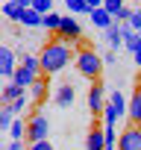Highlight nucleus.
<instances>
[{
	"instance_id": "12",
	"label": "nucleus",
	"mask_w": 141,
	"mask_h": 150,
	"mask_svg": "<svg viewBox=\"0 0 141 150\" xmlns=\"http://www.w3.org/2000/svg\"><path fill=\"white\" fill-rule=\"evenodd\" d=\"M24 86L18 83V80H9L6 86H3V94H0V97H3V103H12V100H18V97H24Z\"/></svg>"
},
{
	"instance_id": "7",
	"label": "nucleus",
	"mask_w": 141,
	"mask_h": 150,
	"mask_svg": "<svg viewBox=\"0 0 141 150\" xmlns=\"http://www.w3.org/2000/svg\"><path fill=\"white\" fill-rule=\"evenodd\" d=\"M15 71H18V65H15V53L3 44V47H0V77H3V80H12Z\"/></svg>"
},
{
	"instance_id": "10",
	"label": "nucleus",
	"mask_w": 141,
	"mask_h": 150,
	"mask_svg": "<svg viewBox=\"0 0 141 150\" xmlns=\"http://www.w3.org/2000/svg\"><path fill=\"white\" fill-rule=\"evenodd\" d=\"M38 77H41V71H32V68H27V65H18V71H15V77H12V80H18L24 88H30Z\"/></svg>"
},
{
	"instance_id": "29",
	"label": "nucleus",
	"mask_w": 141,
	"mask_h": 150,
	"mask_svg": "<svg viewBox=\"0 0 141 150\" xmlns=\"http://www.w3.org/2000/svg\"><path fill=\"white\" fill-rule=\"evenodd\" d=\"M6 150H24V144H21V138H12V144H9Z\"/></svg>"
},
{
	"instance_id": "6",
	"label": "nucleus",
	"mask_w": 141,
	"mask_h": 150,
	"mask_svg": "<svg viewBox=\"0 0 141 150\" xmlns=\"http://www.w3.org/2000/svg\"><path fill=\"white\" fill-rule=\"evenodd\" d=\"M103 77L100 80H91V88H88V109H91V115H100L103 112Z\"/></svg>"
},
{
	"instance_id": "15",
	"label": "nucleus",
	"mask_w": 141,
	"mask_h": 150,
	"mask_svg": "<svg viewBox=\"0 0 141 150\" xmlns=\"http://www.w3.org/2000/svg\"><path fill=\"white\" fill-rule=\"evenodd\" d=\"M106 38H109V44H112V50H118L121 44H123V30H121V21H115L109 30H106Z\"/></svg>"
},
{
	"instance_id": "18",
	"label": "nucleus",
	"mask_w": 141,
	"mask_h": 150,
	"mask_svg": "<svg viewBox=\"0 0 141 150\" xmlns=\"http://www.w3.org/2000/svg\"><path fill=\"white\" fill-rule=\"evenodd\" d=\"M118 118H123V112H121V109H118V106H115V103L109 100V103L103 106V124L115 127V124H118Z\"/></svg>"
},
{
	"instance_id": "25",
	"label": "nucleus",
	"mask_w": 141,
	"mask_h": 150,
	"mask_svg": "<svg viewBox=\"0 0 141 150\" xmlns=\"http://www.w3.org/2000/svg\"><path fill=\"white\" fill-rule=\"evenodd\" d=\"M32 9H38L41 15H47V12H53V0H35Z\"/></svg>"
},
{
	"instance_id": "14",
	"label": "nucleus",
	"mask_w": 141,
	"mask_h": 150,
	"mask_svg": "<svg viewBox=\"0 0 141 150\" xmlns=\"http://www.w3.org/2000/svg\"><path fill=\"white\" fill-rule=\"evenodd\" d=\"M21 24H24V27H41V24H44V15H41L38 9H32V6H30V9H24Z\"/></svg>"
},
{
	"instance_id": "19",
	"label": "nucleus",
	"mask_w": 141,
	"mask_h": 150,
	"mask_svg": "<svg viewBox=\"0 0 141 150\" xmlns=\"http://www.w3.org/2000/svg\"><path fill=\"white\" fill-rule=\"evenodd\" d=\"M41 27H44V30H50V33H59V27H62V15H59V12H47Z\"/></svg>"
},
{
	"instance_id": "31",
	"label": "nucleus",
	"mask_w": 141,
	"mask_h": 150,
	"mask_svg": "<svg viewBox=\"0 0 141 150\" xmlns=\"http://www.w3.org/2000/svg\"><path fill=\"white\" fill-rule=\"evenodd\" d=\"M18 3H21V6H24V9H30V6H32V3H35V0H18Z\"/></svg>"
},
{
	"instance_id": "30",
	"label": "nucleus",
	"mask_w": 141,
	"mask_h": 150,
	"mask_svg": "<svg viewBox=\"0 0 141 150\" xmlns=\"http://www.w3.org/2000/svg\"><path fill=\"white\" fill-rule=\"evenodd\" d=\"M88 3V9H97V6H103V0H85Z\"/></svg>"
},
{
	"instance_id": "8",
	"label": "nucleus",
	"mask_w": 141,
	"mask_h": 150,
	"mask_svg": "<svg viewBox=\"0 0 141 150\" xmlns=\"http://www.w3.org/2000/svg\"><path fill=\"white\" fill-rule=\"evenodd\" d=\"M88 18H91V24H94V27H100L103 33H106V30L115 24V15H112L106 6H97V9H91V12H88Z\"/></svg>"
},
{
	"instance_id": "4",
	"label": "nucleus",
	"mask_w": 141,
	"mask_h": 150,
	"mask_svg": "<svg viewBox=\"0 0 141 150\" xmlns=\"http://www.w3.org/2000/svg\"><path fill=\"white\" fill-rule=\"evenodd\" d=\"M47 132H50V124H47V118H44L41 112L30 115V121H27V138H30V144H32V141H41V138H47Z\"/></svg>"
},
{
	"instance_id": "9",
	"label": "nucleus",
	"mask_w": 141,
	"mask_h": 150,
	"mask_svg": "<svg viewBox=\"0 0 141 150\" xmlns=\"http://www.w3.org/2000/svg\"><path fill=\"white\" fill-rule=\"evenodd\" d=\"M80 35H82V30H80L77 18H62V27H59V38H65V41H74V38H80Z\"/></svg>"
},
{
	"instance_id": "27",
	"label": "nucleus",
	"mask_w": 141,
	"mask_h": 150,
	"mask_svg": "<svg viewBox=\"0 0 141 150\" xmlns=\"http://www.w3.org/2000/svg\"><path fill=\"white\" fill-rule=\"evenodd\" d=\"M129 24H132V30H138V33H141V9H132V15H129Z\"/></svg>"
},
{
	"instance_id": "3",
	"label": "nucleus",
	"mask_w": 141,
	"mask_h": 150,
	"mask_svg": "<svg viewBox=\"0 0 141 150\" xmlns=\"http://www.w3.org/2000/svg\"><path fill=\"white\" fill-rule=\"evenodd\" d=\"M118 150H141V124H126L118 135Z\"/></svg>"
},
{
	"instance_id": "13",
	"label": "nucleus",
	"mask_w": 141,
	"mask_h": 150,
	"mask_svg": "<svg viewBox=\"0 0 141 150\" xmlns=\"http://www.w3.org/2000/svg\"><path fill=\"white\" fill-rule=\"evenodd\" d=\"M70 103H74V88H70V86L65 83V86H59V88H56V106L68 109Z\"/></svg>"
},
{
	"instance_id": "26",
	"label": "nucleus",
	"mask_w": 141,
	"mask_h": 150,
	"mask_svg": "<svg viewBox=\"0 0 141 150\" xmlns=\"http://www.w3.org/2000/svg\"><path fill=\"white\" fill-rule=\"evenodd\" d=\"M24 103H27V97H18V100H12V103H3V106H6L12 115H18V112L24 109Z\"/></svg>"
},
{
	"instance_id": "16",
	"label": "nucleus",
	"mask_w": 141,
	"mask_h": 150,
	"mask_svg": "<svg viewBox=\"0 0 141 150\" xmlns=\"http://www.w3.org/2000/svg\"><path fill=\"white\" fill-rule=\"evenodd\" d=\"M21 15H24V6L18 3V0H6V3H3V18H9V21H21Z\"/></svg>"
},
{
	"instance_id": "2",
	"label": "nucleus",
	"mask_w": 141,
	"mask_h": 150,
	"mask_svg": "<svg viewBox=\"0 0 141 150\" xmlns=\"http://www.w3.org/2000/svg\"><path fill=\"white\" fill-rule=\"evenodd\" d=\"M74 59H77V71L82 74L85 80H100V77H103V59H100L97 50H91V47L82 44Z\"/></svg>"
},
{
	"instance_id": "24",
	"label": "nucleus",
	"mask_w": 141,
	"mask_h": 150,
	"mask_svg": "<svg viewBox=\"0 0 141 150\" xmlns=\"http://www.w3.org/2000/svg\"><path fill=\"white\" fill-rule=\"evenodd\" d=\"M109 100H112V103H115L121 112H126V109H129V103L123 100V91H112V97H109Z\"/></svg>"
},
{
	"instance_id": "32",
	"label": "nucleus",
	"mask_w": 141,
	"mask_h": 150,
	"mask_svg": "<svg viewBox=\"0 0 141 150\" xmlns=\"http://www.w3.org/2000/svg\"><path fill=\"white\" fill-rule=\"evenodd\" d=\"M132 56H135V65H141V47H138V50H135Z\"/></svg>"
},
{
	"instance_id": "1",
	"label": "nucleus",
	"mask_w": 141,
	"mask_h": 150,
	"mask_svg": "<svg viewBox=\"0 0 141 150\" xmlns=\"http://www.w3.org/2000/svg\"><path fill=\"white\" fill-rule=\"evenodd\" d=\"M70 47L65 38H53L47 41L41 50H38V62H41V71H44V77H53V74H59L68 62H70Z\"/></svg>"
},
{
	"instance_id": "22",
	"label": "nucleus",
	"mask_w": 141,
	"mask_h": 150,
	"mask_svg": "<svg viewBox=\"0 0 141 150\" xmlns=\"http://www.w3.org/2000/svg\"><path fill=\"white\" fill-rule=\"evenodd\" d=\"M103 6L115 15V21H121V12L126 9V6H123V0H103Z\"/></svg>"
},
{
	"instance_id": "11",
	"label": "nucleus",
	"mask_w": 141,
	"mask_h": 150,
	"mask_svg": "<svg viewBox=\"0 0 141 150\" xmlns=\"http://www.w3.org/2000/svg\"><path fill=\"white\" fill-rule=\"evenodd\" d=\"M126 118L132 121V124H141V86L132 91V97H129V109H126Z\"/></svg>"
},
{
	"instance_id": "23",
	"label": "nucleus",
	"mask_w": 141,
	"mask_h": 150,
	"mask_svg": "<svg viewBox=\"0 0 141 150\" xmlns=\"http://www.w3.org/2000/svg\"><path fill=\"white\" fill-rule=\"evenodd\" d=\"M12 121H15V115H12V112H9V109L3 106V109H0V129L6 132V129L12 127Z\"/></svg>"
},
{
	"instance_id": "21",
	"label": "nucleus",
	"mask_w": 141,
	"mask_h": 150,
	"mask_svg": "<svg viewBox=\"0 0 141 150\" xmlns=\"http://www.w3.org/2000/svg\"><path fill=\"white\" fill-rule=\"evenodd\" d=\"M9 132H12V138H27V121L15 118V121H12V127H9Z\"/></svg>"
},
{
	"instance_id": "20",
	"label": "nucleus",
	"mask_w": 141,
	"mask_h": 150,
	"mask_svg": "<svg viewBox=\"0 0 141 150\" xmlns=\"http://www.w3.org/2000/svg\"><path fill=\"white\" fill-rule=\"evenodd\" d=\"M65 6H68L70 12H74V15H88V12H91L85 0H65Z\"/></svg>"
},
{
	"instance_id": "28",
	"label": "nucleus",
	"mask_w": 141,
	"mask_h": 150,
	"mask_svg": "<svg viewBox=\"0 0 141 150\" xmlns=\"http://www.w3.org/2000/svg\"><path fill=\"white\" fill-rule=\"evenodd\" d=\"M30 150H56V147H53L47 138H41V141H32V144H30Z\"/></svg>"
},
{
	"instance_id": "17",
	"label": "nucleus",
	"mask_w": 141,
	"mask_h": 150,
	"mask_svg": "<svg viewBox=\"0 0 141 150\" xmlns=\"http://www.w3.org/2000/svg\"><path fill=\"white\" fill-rule=\"evenodd\" d=\"M30 97H32L35 103H41V100L47 97V80H44V77H38V80L30 86Z\"/></svg>"
},
{
	"instance_id": "5",
	"label": "nucleus",
	"mask_w": 141,
	"mask_h": 150,
	"mask_svg": "<svg viewBox=\"0 0 141 150\" xmlns=\"http://www.w3.org/2000/svg\"><path fill=\"white\" fill-rule=\"evenodd\" d=\"M85 147L88 150H106V124L100 127L97 118H94V124H91V129L85 135Z\"/></svg>"
}]
</instances>
